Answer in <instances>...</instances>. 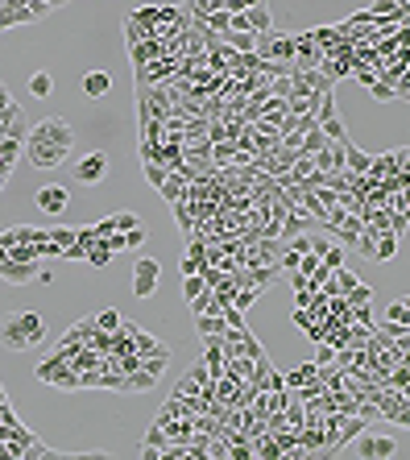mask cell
<instances>
[{
	"label": "cell",
	"instance_id": "obj_52",
	"mask_svg": "<svg viewBox=\"0 0 410 460\" xmlns=\"http://www.w3.org/2000/svg\"><path fill=\"white\" fill-rule=\"evenodd\" d=\"M228 29H249V13H232V25Z\"/></svg>",
	"mask_w": 410,
	"mask_h": 460
},
{
	"label": "cell",
	"instance_id": "obj_8",
	"mask_svg": "<svg viewBox=\"0 0 410 460\" xmlns=\"http://www.w3.org/2000/svg\"><path fill=\"white\" fill-rule=\"evenodd\" d=\"M34 203H38V212H46V216H62L67 203H71V195H67V187H42L34 195Z\"/></svg>",
	"mask_w": 410,
	"mask_h": 460
},
{
	"label": "cell",
	"instance_id": "obj_48",
	"mask_svg": "<svg viewBox=\"0 0 410 460\" xmlns=\"http://www.w3.org/2000/svg\"><path fill=\"white\" fill-rule=\"evenodd\" d=\"M336 361V349L327 344V340H319V353H315V365H332Z\"/></svg>",
	"mask_w": 410,
	"mask_h": 460
},
{
	"label": "cell",
	"instance_id": "obj_38",
	"mask_svg": "<svg viewBox=\"0 0 410 460\" xmlns=\"http://www.w3.org/2000/svg\"><path fill=\"white\" fill-rule=\"evenodd\" d=\"M398 8H402V0H373L369 4L373 17H398Z\"/></svg>",
	"mask_w": 410,
	"mask_h": 460
},
{
	"label": "cell",
	"instance_id": "obj_39",
	"mask_svg": "<svg viewBox=\"0 0 410 460\" xmlns=\"http://www.w3.org/2000/svg\"><path fill=\"white\" fill-rule=\"evenodd\" d=\"M133 17L141 21V25H145V29H158V4H141ZM153 38H158V34H153Z\"/></svg>",
	"mask_w": 410,
	"mask_h": 460
},
{
	"label": "cell",
	"instance_id": "obj_53",
	"mask_svg": "<svg viewBox=\"0 0 410 460\" xmlns=\"http://www.w3.org/2000/svg\"><path fill=\"white\" fill-rule=\"evenodd\" d=\"M240 4H245V8H253V4H261V0H240Z\"/></svg>",
	"mask_w": 410,
	"mask_h": 460
},
{
	"label": "cell",
	"instance_id": "obj_18",
	"mask_svg": "<svg viewBox=\"0 0 410 460\" xmlns=\"http://www.w3.org/2000/svg\"><path fill=\"white\" fill-rule=\"evenodd\" d=\"M357 282H361V278L353 274L348 266H340L336 274H332V278H327V282H323V295H348V290H353Z\"/></svg>",
	"mask_w": 410,
	"mask_h": 460
},
{
	"label": "cell",
	"instance_id": "obj_12",
	"mask_svg": "<svg viewBox=\"0 0 410 460\" xmlns=\"http://www.w3.org/2000/svg\"><path fill=\"white\" fill-rule=\"evenodd\" d=\"M46 229H29V224H17V229H4L0 232V245L13 249V245H42Z\"/></svg>",
	"mask_w": 410,
	"mask_h": 460
},
{
	"label": "cell",
	"instance_id": "obj_50",
	"mask_svg": "<svg viewBox=\"0 0 410 460\" xmlns=\"http://www.w3.org/2000/svg\"><path fill=\"white\" fill-rule=\"evenodd\" d=\"M199 266H203V262L186 253V257H182V266H179V274H182V278H191V274H199Z\"/></svg>",
	"mask_w": 410,
	"mask_h": 460
},
{
	"label": "cell",
	"instance_id": "obj_13",
	"mask_svg": "<svg viewBox=\"0 0 410 460\" xmlns=\"http://www.w3.org/2000/svg\"><path fill=\"white\" fill-rule=\"evenodd\" d=\"M344 149H348V141H327V145L315 154V166L323 170V175L340 170V166H344Z\"/></svg>",
	"mask_w": 410,
	"mask_h": 460
},
{
	"label": "cell",
	"instance_id": "obj_40",
	"mask_svg": "<svg viewBox=\"0 0 410 460\" xmlns=\"http://www.w3.org/2000/svg\"><path fill=\"white\" fill-rule=\"evenodd\" d=\"M203 290H207V282H203V278H199V274L182 278V295H186V299H199Z\"/></svg>",
	"mask_w": 410,
	"mask_h": 460
},
{
	"label": "cell",
	"instance_id": "obj_41",
	"mask_svg": "<svg viewBox=\"0 0 410 460\" xmlns=\"http://www.w3.org/2000/svg\"><path fill=\"white\" fill-rule=\"evenodd\" d=\"M145 241H149V229H145V224H137V229L125 232V249H141Z\"/></svg>",
	"mask_w": 410,
	"mask_h": 460
},
{
	"label": "cell",
	"instance_id": "obj_11",
	"mask_svg": "<svg viewBox=\"0 0 410 460\" xmlns=\"http://www.w3.org/2000/svg\"><path fill=\"white\" fill-rule=\"evenodd\" d=\"M0 344L8 349V353H25L29 349V340H25V327L17 316H8V320H0Z\"/></svg>",
	"mask_w": 410,
	"mask_h": 460
},
{
	"label": "cell",
	"instance_id": "obj_31",
	"mask_svg": "<svg viewBox=\"0 0 410 460\" xmlns=\"http://www.w3.org/2000/svg\"><path fill=\"white\" fill-rule=\"evenodd\" d=\"M323 145H327V137H323V129H319V125L303 129V154H319Z\"/></svg>",
	"mask_w": 410,
	"mask_h": 460
},
{
	"label": "cell",
	"instance_id": "obj_17",
	"mask_svg": "<svg viewBox=\"0 0 410 460\" xmlns=\"http://www.w3.org/2000/svg\"><path fill=\"white\" fill-rule=\"evenodd\" d=\"M390 175H402V170H398V154H394V149H390V154H377V158H373V166H369V179H373V183H381V179H390Z\"/></svg>",
	"mask_w": 410,
	"mask_h": 460
},
{
	"label": "cell",
	"instance_id": "obj_42",
	"mask_svg": "<svg viewBox=\"0 0 410 460\" xmlns=\"http://www.w3.org/2000/svg\"><path fill=\"white\" fill-rule=\"evenodd\" d=\"M348 303H373V286H369V282H357V286L348 290Z\"/></svg>",
	"mask_w": 410,
	"mask_h": 460
},
{
	"label": "cell",
	"instance_id": "obj_6",
	"mask_svg": "<svg viewBox=\"0 0 410 460\" xmlns=\"http://www.w3.org/2000/svg\"><path fill=\"white\" fill-rule=\"evenodd\" d=\"M158 278H162V262L141 257V262L133 266V295L137 299H149V295L158 290Z\"/></svg>",
	"mask_w": 410,
	"mask_h": 460
},
{
	"label": "cell",
	"instance_id": "obj_15",
	"mask_svg": "<svg viewBox=\"0 0 410 460\" xmlns=\"http://www.w3.org/2000/svg\"><path fill=\"white\" fill-rule=\"evenodd\" d=\"M108 92H112V75L108 71H88L83 75V95L88 100H104Z\"/></svg>",
	"mask_w": 410,
	"mask_h": 460
},
{
	"label": "cell",
	"instance_id": "obj_30",
	"mask_svg": "<svg viewBox=\"0 0 410 460\" xmlns=\"http://www.w3.org/2000/svg\"><path fill=\"white\" fill-rule=\"evenodd\" d=\"M108 262H112V249H108V245H104V236H100V241H95V245L88 249V266H95V270H104Z\"/></svg>",
	"mask_w": 410,
	"mask_h": 460
},
{
	"label": "cell",
	"instance_id": "obj_3",
	"mask_svg": "<svg viewBox=\"0 0 410 460\" xmlns=\"http://www.w3.org/2000/svg\"><path fill=\"white\" fill-rule=\"evenodd\" d=\"M71 170H75V179H79L83 187H100L104 179H108V154H104V149H88Z\"/></svg>",
	"mask_w": 410,
	"mask_h": 460
},
{
	"label": "cell",
	"instance_id": "obj_21",
	"mask_svg": "<svg viewBox=\"0 0 410 460\" xmlns=\"http://www.w3.org/2000/svg\"><path fill=\"white\" fill-rule=\"evenodd\" d=\"M158 191H162V199H166V203L175 208V203H182V199H186V191H191V183H186V179H182L179 170H175V175H170L166 183L158 187Z\"/></svg>",
	"mask_w": 410,
	"mask_h": 460
},
{
	"label": "cell",
	"instance_id": "obj_46",
	"mask_svg": "<svg viewBox=\"0 0 410 460\" xmlns=\"http://www.w3.org/2000/svg\"><path fill=\"white\" fill-rule=\"evenodd\" d=\"M34 456H58V452H54V448H50L46 440H34V444L25 448V460H34Z\"/></svg>",
	"mask_w": 410,
	"mask_h": 460
},
{
	"label": "cell",
	"instance_id": "obj_36",
	"mask_svg": "<svg viewBox=\"0 0 410 460\" xmlns=\"http://www.w3.org/2000/svg\"><path fill=\"white\" fill-rule=\"evenodd\" d=\"M46 236H50L54 245H62V249H71V245L79 241V229H46Z\"/></svg>",
	"mask_w": 410,
	"mask_h": 460
},
{
	"label": "cell",
	"instance_id": "obj_22",
	"mask_svg": "<svg viewBox=\"0 0 410 460\" xmlns=\"http://www.w3.org/2000/svg\"><path fill=\"white\" fill-rule=\"evenodd\" d=\"M228 46L236 50V54H249V50H257V34L253 29H228V34H220Z\"/></svg>",
	"mask_w": 410,
	"mask_h": 460
},
{
	"label": "cell",
	"instance_id": "obj_35",
	"mask_svg": "<svg viewBox=\"0 0 410 460\" xmlns=\"http://www.w3.org/2000/svg\"><path fill=\"white\" fill-rule=\"evenodd\" d=\"M369 92H373V100H381V104L398 100V88H394V83H385V79H373V83H369Z\"/></svg>",
	"mask_w": 410,
	"mask_h": 460
},
{
	"label": "cell",
	"instance_id": "obj_29",
	"mask_svg": "<svg viewBox=\"0 0 410 460\" xmlns=\"http://www.w3.org/2000/svg\"><path fill=\"white\" fill-rule=\"evenodd\" d=\"M141 175H145V183L149 187H162L166 179H170V170H166L162 162H141Z\"/></svg>",
	"mask_w": 410,
	"mask_h": 460
},
{
	"label": "cell",
	"instance_id": "obj_2",
	"mask_svg": "<svg viewBox=\"0 0 410 460\" xmlns=\"http://www.w3.org/2000/svg\"><path fill=\"white\" fill-rule=\"evenodd\" d=\"M179 75V58H153L145 67H133L137 88H158V83H170Z\"/></svg>",
	"mask_w": 410,
	"mask_h": 460
},
{
	"label": "cell",
	"instance_id": "obj_43",
	"mask_svg": "<svg viewBox=\"0 0 410 460\" xmlns=\"http://www.w3.org/2000/svg\"><path fill=\"white\" fill-rule=\"evenodd\" d=\"M112 224H116V232H129V229L141 224V216H133V212H116V216H112Z\"/></svg>",
	"mask_w": 410,
	"mask_h": 460
},
{
	"label": "cell",
	"instance_id": "obj_16",
	"mask_svg": "<svg viewBox=\"0 0 410 460\" xmlns=\"http://www.w3.org/2000/svg\"><path fill=\"white\" fill-rule=\"evenodd\" d=\"M224 327H228L224 311H203V316H195V332H199V340H203V336H224Z\"/></svg>",
	"mask_w": 410,
	"mask_h": 460
},
{
	"label": "cell",
	"instance_id": "obj_7",
	"mask_svg": "<svg viewBox=\"0 0 410 460\" xmlns=\"http://www.w3.org/2000/svg\"><path fill=\"white\" fill-rule=\"evenodd\" d=\"M357 452H361L364 460H385V456H394V452H398V444H394V440H390V435H373V431H361V435H357Z\"/></svg>",
	"mask_w": 410,
	"mask_h": 460
},
{
	"label": "cell",
	"instance_id": "obj_19",
	"mask_svg": "<svg viewBox=\"0 0 410 460\" xmlns=\"http://www.w3.org/2000/svg\"><path fill=\"white\" fill-rule=\"evenodd\" d=\"M17 320H21V327H25V340H29V349L46 340V320L38 316V311H21Z\"/></svg>",
	"mask_w": 410,
	"mask_h": 460
},
{
	"label": "cell",
	"instance_id": "obj_25",
	"mask_svg": "<svg viewBox=\"0 0 410 460\" xmlns=\"http://www.w3.org/2000/svg\"><path fill=\"white\" fill-rule=\"evenodd\" d=\"M245 13H249V29H253V34H270L273 29V17H270L266 4H253V8H245Z\"/></svg>",
	"mask_w": 410,
	"mask_h": 460
},
{
	"label": "cell",
	"instance_id": "obj_44",
	"mask_svg": "<svg viewBox=\"0 0 410 460\" xmlns=\"http://www.w3.org/2000/svg\"><path fill=\"white\" fill-rule=\"evenodd\" d=\"M353 323H369L373 327V303H353Z\"/></svg>",
	"mask_w": 410,
	"mask_h": 460
},
{
	"label": "cell",
	"instance_id": "obj_9",
	"mask_svg": "<svg viewBox=\"0 0 410 460\" xmlns=\"http://www.w3.org/2000/svg\"><path fill=\"white\" fill-rule=\"evenodd\" d=\"M129 58H133V67H145V62H153V58H170V46H166L162 38H145V42L129 46Z\"/></svg>",
	"mask_w": 410,
	"mask_h": 460
},
{
	"label": "cell",
	"instance_id": "obj_20",
	"mask_svg": "<svg viewBox=\"0 0 410 460\" xmlns=\"http://www.w3.org/2000/svg\"><path fill=\"white\" fill-rule=\"evenodd\" d=\"M369 166H373V154H364L361 145L348 141V149H344V170H353V175H369Z\"/></svg>",
	"mask_w": 410,
	"mask_h": 460
},
{
	"label": "cell",
	"instance_id": "obj_49",
	"mask_svg": "<svg viewBox=\"0 0 410 460\" xmlns=\"http://www.w3.org/2000/svg\"><path fill=\"white\" fill-rule=\"evenodd\" d=\"M104 245H108V249H112V253H125V232H108V236H104Z\"/></svg>",
	"mask_w": 410,
	"mask_h": 460
},
{
	"label": "cell",
	"instance_id": "obj_27",
	"mask_svg": "<svg viewBox=\"0 0 410 460\" xmlns=\"http://www.w3.org/2000/svg\"><path fill=\"white\" fill-rule=\"evenodd\" d=\"M145 38H153V29H145L133 13H129V17H125V46H137V42H145Z\"/></svg>",
	"mask_w": 410,
	"mask_h": 460
},
{
	"label": "cell",
	"instance_id": "obj_10",
	"mask_svg": "<svg viewBox=\"0 0 410 460\" xmlns=\"http://www.w3.org/2000/svg\"><path fill=\"white\" fill-rule=\"evenodd\" d=\"M95 336H100V323H95V316H83L79 323H71V327H67V340H62V344H67V349H83V344H91V340H95Z\"/></svg>",
	"mask_w": 410,
	"mask_h": 460
},
{
	"label": "cell",
	"instance_id": "obj_37",
	"mask_svg": "<svg viewBox=\"0 0 410 460\" xmlns=\"http://www.w3.org/2000/svg\"><path fill=\"white\" fill-rule=\"evenodd\" d=\"M323 266L336 274V270L344 266V245H336V241H332V245H327V253H323Z\"/></svg>",
	"mask_w": 410,
	"mask_h": 460
},
{
	"label": "cell",
	"instance_id": "obj_47",
	"mask_svg": "<svg viewBox=\"0 0 410 460\" xmlns=\"http://www.w3.org/2000/svg\"><path fill=\"white\" fill-rule=\"evenodd\" d=\"M266 427H270V431H286V427H290L286 411H270V414H266Z\"/></svg>",
	"mask_w": 410,
	"mask_h": 460
},
{
	"label": "cell",
	"instance_id": "obj_24",
	"mask_svg": "<svg viewBox=\"0 0 410 460\" xmlns=\"http://www.w3.org/2000/svg\"><path fill=\"white\" fill-rule=\"evenodd\" d=\"M311 377H319V365H315V361H307V365L290 369V373H286V390H303Z\"/></svg>",
	"mask_w": 410,
	"mask_h": 460
},
{
	"label": "cell",
	"instance_id": "obj_26",
	"mask_svg": "<svg viewBox=\"0 0 410 460\" xmlns=\"http://www.w3.org/2000/svg\"><path fill=\"white\" fill-rule=\"evenodd\" d=\"M290 116V104L286 100H278V95H270L266 104H261V121H273V125H282Z\"/></svg>",
	"mask_w": 410,
	"mask_h": 460
},
{
	"label": "cell",
	"instance_id": "obj_23",
	"mask_svg": "<svg viewBox=\"0 0 410 460\" xmlns=\"http://www.w3.org/2000/svg\"><path fill=\"white\" fill-rule=\"evenodd\" d=\"M319 129H323V137H327V141H348V129H344L340 108H336L332 116H323V121H319Z\"/></svg>",
	"mask_w": 410,
	"mask_h": 460
},
{
	"label": "cell",
	"instance_id": "obj_5",
	"mask_svg": "<svg viewBox=\"0 0 410 460\" xmlns=\"http://www.w3.org/2000/svg\"><path fill=\"white\" fill-rule=\"evenodd\" d=\"M0 278L13 282V286H25V282H38V278H42V266H38V262H13L8 249L0 245Z\"/></svg>",
	"mask_w": 410,
	"mask_h": 460
},
{
	"label": "cell",
	"instance_id": "obj_51",
	"mask_svg": "<svg viewBox=\"0 0 410 460\" xmlns=\"http://www.w3.org/2000/svg\"><path fill=\"white\" fill-rule=\"evenodd\" d=\"M327 245H332V241H327V236H311V253H319V257H323V253H327Z\"/></svg>",
	"mask_w": 410,
	"mask_h": 460
},
{
	"label": "cell",
	"instance_id": "obj_1",
	"mask_svg": "<svg viewBox=\"0 0 410 460\" xmlns=\"http://www.w3.org/2000/svg\"><path fill=\"white\" fill-rule=\"evenodd\" d=\"M25 158L38 170H58L71 158V149L67 145H54V141H42V137H25Z\"/></svg>",
	"mask_w": 410,
	"mask_h": 460
},
{
	"label": "cell",
	"instance_id": "obj_14",
	"mask_svg": "<svg viewBox=\"0 0 410 460\" xmlns=\"http://www.w3.org/2000/svg\"><path fill=\"white\" fill-rule=\"evenodd\" d=\"M315 224H319L315 216H307L303 208H290L286 220H282V241H286V236H299V232H307V229H315Z\"/></svg>",
	"mask_w": 410,
	"mask_h": 460
},
{
	"label": "cell",
	"instance_id": "obj_28",
	"mask_svg": "<svg viewBox=\"0 0 410 460\" xmlns=\"http://www.w3.org/2000/svg\"><path fill=\"white\" fill-rule=\"evenodd\" d=\"M394 253H398V236L394 232H381L377 236V249H373V262H390Z\"/></svg>",
	"mask_w": 410,
	"mask_h": 460
},
{
	"label": "cell",
	"instance_id": "obj_45",
	"mask_svg": "<svg viewBox=\"0 0 410 460\" xmlns=\"http://www.w3.org/2000/svg\"><path fill=\"white\" fill-rule=\"evenodd\" d=\"M95 323H100V332H116V327H121V316H116V311H100Z\"/></svg>",
	"mask_w": 410,
	"mask_h": 460
},
{
	"label": "cell",
	"instance_id": "obj_34",
	"mask_svg": "<svg viewBox=\"0 0 410 460\" xmlns=\"http://www.w3.org/2000/svg\"><path fill=\"white\" fill-rule=\"evenodd\" d=\"M240 353H245V357H253V361H261V357H266V349H261V340H257L253 332H245V336H240Z\"/></svg>",
	"mask_w": 410,
	"mask_h": 460
},
{
	"label": "cell",
	"instance_id": "obj_33",
	"mask_svg": "<svg viewBox=\"0 0 410 460\" xmlns=\"http://www.w3.org/2000/svg\"><path fill=\"white\" fill-rule=\"evenodd\" d=\"M29 92L38 95V100H46V95L54 92V79H50L46 71H38V75H29Z\"/></svg>",
	"mask_w": 410,
	"mask_h": 460
},
{
	"label": "cell",
	"instance_id": "obj_32",
	"mask_svg": "<svg viewBox=\"0 0 410 460\" xmlns=\"http://www.w3.org/2000/svg\"><path fill=\"white\" fill-rule=\"evenodd\" d=\"M270 95L290 100V95H294V75H278V79H270Z\"/></svg>",
	"mask_w": 410,
	"mask_h": 460
},
{
	"label": "cell",
	"instance_id": "obj_4",
	"mask_svg": "<svg viewBox=\"0 0 410 460\" xmlns=\"http://www.w3.org/2000/svg\"><path fill=\"white\" fill-rule=\"evenodd\" d=\"M29 137H42V141H54V145H67V149H75V125L71 121H62V116H50V121H38L34 129H29Z\"/></svg>",
	"mask_w": 410,
	"mask_h": 460
}]
</instances>
